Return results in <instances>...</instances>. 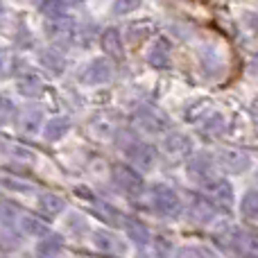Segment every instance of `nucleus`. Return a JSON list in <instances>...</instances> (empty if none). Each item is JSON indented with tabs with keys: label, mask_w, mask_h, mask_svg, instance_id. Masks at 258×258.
Here are the masks:
<instances>
[{
	"label": "nucleus",
	"mask_w": 258,
	"mask_h": 258,
	"mask_svg": "<svg viewBox=\"0 0 258 258\" xmlns=\"http://www.w3.org/2000/svg\"><path fill=\"white\" fill-rule=\"evenodd\" d=\"M215 161H218V168L222 170V172L236 174V177L245 174L247 170L251 168V156H249V152L240 150V147H233V145L218 150V156H215Z\"/></svg>",
	"instance_id": "obj_6"
},
{
	"label": "nucleus",
	"mask_w": 258,
	"mask_h": 258,
	"mask_svg": "<svg viewBox=\"0 0 258 258\" xmlns=\"http://www.w3.org/2000/svg\"><path fill=\"white\" fill-rule=\"evenodd\" d=\"M109 174H111L113 186L127 197H138L143 192V188H145L143 174L138 170H134L132 165H113Z\"/></svg>",
	"instance_id": "obj_8"
},
{
	"label": "nucleus",
	"mask_w": 258,
	"mask_h": 258,
	"mask_svg": "<svg viewBox=\"0 0 258 258\" xmlns=\"http://www.w3.org/2000/svg\"><path fill=\"white\" fill-rule=\"evenodd\" d=\"M86 132L95 141H113L120 132V113L113 111H98L89 118Z\"/></svg>",
	"instance_id": "obj_5"
},
{
	"label": "nucleus",
	"mask_w": 258,
	"mask_h": 258,
	"mask_svg": "<svg viewBox=\"0 0 258 258\" xmlns=\"http://www.w3.org/2000/svg\"><path fill=\"white\" fill-rule=\"evenodd\" d=\"M73 129V118L71 116H52L43 122V129H41V138L45 143H59L71 134Z\"/></svg>",
	"instance_id": "obj_17"
},
{
	"label": "nucleus",
	"mask_w": 258,
	"mask_h": 258,
	"mask_svg": "<svg viewBox=\"0 0 258 258\" xmlns=\"http://www.w3.org/2000/svg\"><path fill=\"white\" fill-rule=\"evenodd\" d=\"M134 127L143 136H163L168 129H172V122L165 113L152 107H143L141 111L134 113Z\"/></svg>",
	"instance_id": "obj_4"
},
{
	"label": "nucleus",
	"mask_w": 258,
	"mask_h": 258,
	"mask_svg": "<svg viewBox=\"0 0 258 258\" xmlns=\"http://www.w3.org/2000/svg\"><path fill=\"white\" fill-rule=\"evenodd\" d=\"M249 113H251V118H254V122L258 125V98H254V102H251V107H249Z\"/></svg>",
	"instance_id": "obj_39"
},
{
	"label": "nucleus",
	"mask_w": 258,
	"mask_h": 258,
	"mask_svg": "<svg viewBox=\"0 0 258 258\" xmlns=\"http://www.w3.org/2000/svg\"><path fill=\"white\" fill-rule=\"evenodd\" d=\"M21 213L23 211H18L16 204H12V202H0V224H3V227H16Z\"/></svg>",
	"instance_id": "obj_28"
},
{
	"label": "nucleus",
	"mask_w": 258,
	"mask_h": 258,
	"mask_svg": "<svg viewBox=\"0 0 258 258\" xmlns=\"http://www.w3.org/2000/svg\"><path fill=\"white\" fill-rule=\"evenodd\" d=\"M45 116L39 107H25L23 111H18L14 116V125H16L18 136L23 138H36L41 136V129H43Z\"/></svg>",
	"instance_id": "obj_11"
},
{
	"label": "nucleus",
	"mask_w": 258,
	"mask_h": 258,
	"mask_svg": "<svg viewBox=\"0 0 258 258\" xmlns=\"http://www.w3.org/2000/svg\"><path fill=\"white\" fill-rule=\"evenodd\" d=\"M190 220L197 224H213L215 218H218V209L206 200L204 195H195L190 200Z\"/></svg>",
	"instance_id": "obj_20"
},
{
	"label": "nucleus",
	"mask_w": 258,
	"mask_h": 258,
	"mask_svg": "<svg viewBox=\"0 0 258 258\" xmlns=\"http://www.w3.org/2000/svg\"><path fill=\"white\" fill-rule=\"evenodd\" d=\"M143 249H147L150 258H172L174 242L168 236H161L159 233V236H150V240H147V245Z\"/></svg>",
	"instance_id": "obj_22"
},
{
	"label": "nucleus",
	"mask_w": 258,
	"mask_h": 258,
	"mask_svg": "<svg viewBox=\"0 0 258 258\" xmlns=\"http://www.w3.org/2000/svg\"><path fill=\"white\" fill-rule=\"evenodd\" d=\"M238 247L249 254H258V231L256 229H240L238 233Z\"/></svg>",
	"instance_id": "obj_29"
},
{
	"label": "nucleus",
	"mask_w": 258,
	"mask_h": 258,
	"mask_svg": "<svg viewBox=\"0 0 258 258\" xmlns=\"http://www.w3.org/2000/svg\"><path fill=\"white\" fill-rule=\"evenodd\" d=\"M192 150H195V143L183 132H172V129H168V132L163 134V138H161V152L172 156V159L190 156Z\"/></svg>",
	"instance_id": "obj_12"
},
{
	"label": "nucleus",
	"mask_w": 258,
	"mask_h": 258,
	"mask_svg": "<svg viewBox=\"0 0 258 258\" xmlns=\"http://www.w3.org/2000/svg\"><path fill=\"white\" fill-rule=\"evenodd\" d=\"M89 240H91V247L102 256H125L127 254V242L116 231H109V229H91Z\"/></svg>",
	"instance_id": "obj_7"
},
{
	"label": "nucleus",
	"mask_w": 258,
	"mask_h": 258,
	"mask_svg": "<svg viewBox=\"0 0 258 258\" xmlns=\"http://www.w3.org/2000/svg\"><path fill=\"white\" fill-rule=\"evenodd\" d=\"M66 3H71V5H80V3H84V0H66Z\"/></svg>",
	"instance_id": "obj_40"
},
{
	"label": "nucleus",
	"mask_w": 258,
	"mask_h": 258,
	"mask_svg": "<svg viewBox=\"0 0 258 258\" xmlns=\"http://www.w3.org/2000/svg\"><path fill=\"white\" fill-rule=\"evenodd\" d=\"M120 229H122V233H125V238L132 245H136V247H145L147 245V240H150V229L145 227V222H141V220H136V218H127V215H122L120 218Z\"/></svg>",
	"instance_id": "obj_18"
},
{
	"label": "nucleus",
	"mask_w": 258,
	"mask_h": 258,
	"mask_svg": "<svg viewBox=\"0 0 258 258\" xmlns=\"http://www.w3.org/2000/svg\"><path fill=\"white\" fill-rule=\"evenodd\" d=\"M14 116H16V107L12 104V100L0 95V125H7V122H12Z\"/></svg>",
	"instance_id": "obj_32"
},
{
	"label": "nucleus",
	"mask_w": 258,
	"mask_h": 258,
	"mask_svg": "<svg viewBox=\"0 0 258 258\" xmlns=\"http://www.w3.org/2000/svg\"><path fill=\"white\" fill-rule=\"evenodd\" d=\"M111 80H113V66L104 57L91 59L80 71V82L84 86H102V84H109Z\"/></svg>",
	"instance_id": "obj_10"
},
{
	"label": "nucleus",
	"mask_w": 258,
	"mask_h": 258,
	"mask_svg": "<svg viewBox=\"0 0 258 258\" xmlns=\"http://www.w3.org/2000/svg\"><path fill=\"white\" fill-rule=\"evenodd\" d=\"M45 14H52V16H57V14H61V5L59 3H45Z\"/></svg>",
	"instance_id": "obj_38"
},
{
	"label": "nucleus",
	"mask_w": 258,
	"mask_h": 258,
	"mask_svg": "<svg viewBox=\"0 0 258 258\" xmlns=\"http://www.w3.org/2000/svg\"><path fill=\"white\" fill-rule=\"evenodd\" d=\"M172 258H209L200 247L195 245H186V247H179L177 251L172 254Z\"/></svg>",
	"instance_id": "obj_33"
},
{
	"label": "nucleus",
	"mask_w": 258,
	"mask_h": 258,
	"mask_svg": "<svg viewBox=\"0 0 258 258\" xmlns=\"http://www.w3.org/2000/svg\"><path fill=\"white\" fill-rule=\"evenodd\" d=\"M238 209L245 220L258 224V190H247L238 202Z\"/></svg>",
	"instance_id": "obj_26"
},
{
	"label": "nucleus",
	"mask_w": 258,
	"mask_h": 258,
	"mask_svg": "<svg viewBox=\"0 0 258 258\" xmlns=\"http://www.w3.org/2000/svg\"><path fill=\"white\" fill-rule=\"evenodd\" d=\"M9 75H12V63H9V59L0 57V80H5Z\"/></svg>",
	"instance_id": "obj_37"
},
{
	"label": "nucleus",
	"mask_w": 258,
	"mask_h": 258,
	"mask_svg": "<svg viewBox=\"0 0 258 258\" xmlns=\"http://www.w3.org/2000/svg\"><path fill=\"white\" fill-rule=\"evenodd\" d=\"M43 63L45 66H50L54 73H61L63 71V61H61V57L59 54H54V52H45L43 54Z\"/></svg>",
	"instance_id": "obj_35"
},
{
	"label": "nucleus",
	"mask_w": 258,
	"mask_h": 258,
	"mask_svg": "<svg viewBox=\"0 0 258 258\" xmlns=\"http://www.w3.org/2000/svg\"><path fill=\"white\" fill-rule=\"evenodd\" d=\"M68 211L66 206V200H63L59 192H52V190H43L36 195V213L41 215L43 220H57L61 218L63 213Z\"/></svg>",
	"instance_id": "obj_13"
},
{
	"label": "nucleus",
	"mask_w": 258,
	"mask_h": 258,
	"mask_svg": "<svg viewBox=\"0 0 258 258\" xmlns=\"http://www.w3.org/2000/svg\"><path fill=\"white\" fill-rule=\"evenodd\" d=\"M143 0H113V7H111V14L113 16H127V14L136 12L141 7Z\"/></svg>",
	"instance_id": "obj_30"
},
{
	"label": "nucleus",
	"mask_w": 258,
	"mask_h": 258,
	"mask_svg": "<svg viewBox=\"0 0 258 258\" xmlns=\"http://www.w3.org/2000/svg\"><path fill=\"white\" fill-rule=\"evenodd\" d=\"M34 258H66V242L59 233H45L43 238L36 240Z\"/></svg>",
	"instance_id": "obj_15"
},
{
	"label": "nucleus",
	"mask_w": 258,
	"mask_h": 258,
	"mask_svg": "<svg viewBox=\"0 0 258 258\" xmlns=\"http://www.w3.org/2000/svg\"><path fill=\"white\" fill-rule=\"evenodd\" d=\"M100 45H102V50L109 54V57H113V59H122V57H125L122 36H120V32H118L116 27H109V30L102 32V36H100Z\"/></svg>",
	"instance_id": "obj_21"
},
{
	"label": "nucleus",
	"mask_w": 258,
	"mask_h": 258,
	"mask_svg": "<svg viewBox=\"0 0 258 258\" xmlns=\"http://www.w3.org/2000/svg\"><path fill=\"white\" fill-rule=\"evenodd\" d=\"M127 156V163L141 174H150L159 163V150L152 143L141 141V138H132L125 147H122Z\"/></svg>",
	"instance_id": "obj_2"
},
{
	"label": "nucleus",
	"mask_w": 258,
	"mask_h": 258,
	"mask_svg": "<svg viewBox=\"0 0 258 258\" xmlns=\"http://www.w3.org/2000/svg\"><path fill=\"white\" fill-rule=\"evenodd\" d=\"M150 204H152V211L163 220H177L186 211L179 192L172 186H168V183H154L150 188Z\"/></svg>",
	"instance_id": "obj_1"
},
{
	"label": "nucleus",
	"mask_w": 258,
	"mask_h": 258,
	"mask_svg": "<svg viewBox=\"0 0 258 258\" xmlns=\"http://www.w3.org/2000/svg\"><path fill=\"white\" fill-rule=\"evenodd\" d=\"M16 229L21 231L23 238H43L45 233H50V224L48 220H43L39 213H21L16 222Z\"/></svg>",
	"instance_id": "obj_16"
},
{
	"label": "nucleus",
	"mask_w": 258,
	"mask_h": 258,
	"mask_svg": "<svg viewBox=\"0 0 258 258\" xmlns=\"http://www.w3.org/2000/svg\"><path fill=\"white\" fill-rule=\"evenodd\" d=\"M21 242H23V236L16 227H3L0 224V251H5V254L16 251L21 249Z\"/></svg>",
	"instance_id": "obj_25"
},
{
	"label": "nucleus",
	"mask_w": 258,
	"mask_h": 258,
	"mask_svg": "<svg viewBox=\"0 0 258 258\" xmlns=\"http://www.w3.org/2000/svg\"><path fill=\"white\" fill-rule=\"evenodd\" d=\"M145 59L152 68L165 71V68H170V63H172V48H170V43L165 39H156L154 43L150 45V50H147Z\"/></svg>",
	"instance_id": "obj_19"
},
{
	"label": "nucleus",
	"mask_w": 258,
	"mask_h": 258,
	"mask_svg": "<svg viewBox=\"0 0 258 258\" xmlns=\"http://www.w3.org/2000/svg\"><path fill=\"white\" fill-rule=\"evenodd\" d=\"M147 34H150V30H147L145 25H141V27L132 25V27H129V32H127V36H129V41H132V43H134V39H136V36H138V39H145Z\"/></svg>",
	"instance_id": "obj_36"
},
{
	"label": "nucleus",
	"mask_w": 258,
	"mask_h": 258,
	"mask_svg": "<svg viewBox=\"0 0 258 258\" xmlns=\"http://www.w3.org/2000/svg\"><path fill=\"white\" fill-rule=\"evenodd\" d=\"M224 127H227V118L222 113H206L202 120H197V132L211 138L220 136L224 132Z\"/></svg>",
	"instance_id": "obj_23"
},
{
	"label": "nucleus",
	"mask_w": 258,
	"mask_h": 258,
	"mask_svg": "<svg viewBox=\"0 0 258 258\" xmlns=\"http://www.w3.org/2000/svg\"><path fill=\"white\" fill-rule=\"evenodd\" d=\"M86 170H89L93 177H104V174L111 172V165H109L102 156H93V159L89 161V165H86Z\"/></svg>",
	"instance_id": "obj_31"
},
{
	"label": "nucleus",
	"mask_w": 258,
	"mask_h": 258,
	"mask_svg": "<svg viewBox=\"0 0 258 258\" xmlns=\"http://www.w3.org/2000/svg\"><path fill=\"white\" fill-rule=\"evenodd\" d=\"M202 195L211 202L218 211H229L236 204V190H233L231 181L224 177H213L206 183H202Z\"/></svg>",
	"instance_id": "obj_3"
},
{
	"label": "nucleus",
	"mask_w": 258,
	"mask_h": 258,
	"mask_svg": "<svg viewBox=\"0 0 258 258\" xmlns=\"http://www.w3.org/2000/svg\"><path fill=\"white\" fill-rule=\"evenodd\" d=\"M200 66H202V71H204V75L211 77V80L222 77L224 71H227L224 54L218 50V45H202L200 48Z\"/></svg>",
	"instance_id": "obj_14"
},
{
	"label": "nucleus",
	"mask_w": 258,
	"mask_h": 258,
	"mask_svg": "<svg viewBox=\"0 0 258 258\" xmlns=\"http://www.w3.org/2000/svg\"><path fill=\"white\" fill-rule=\"evenodd\" d=\"M0 258H12V256H7V254H5V256H0Z\"/></svg>",
	"instance_id": "obj_41"
},
{
	"label": "nucleus",
	"mask_w": 258,
	"mask_h": 258,
	"mask_svg": "<svg viewBox=\"0 0 258 258\" xmlns=\"http://www.w3.org/2000/svg\"><path fill=\"white\" fill-rule=\"evenodd\" d=\"M63 231L73 238H84L86 233L91 231V227L80 211H71V213H66V218H63Z\"/></svg>",
	"instance_id": "obj_24"
},
{
	"label": "nucleus",
	"mask_w": 258,
	"mask_h": 258,
	"mask_svg": "<svg viewBox=\"0 0 258 258\" xmlns=\"http://www.w3.org/2000/svg\"><path fill=\"white\" fill-rule=\"evenodd\" d=\"M242 25L251 36H258V14L256 12H245L242 14Z\"/></svg>",
	"instance_id": "obj_34"
},
{
	"label": "nucleus",
	"mask_w": 258,
	"mask_h": 258,
	"mask_svg": "<svg viewBox=\"0 0 258 258\" xmlns=\"http://www.w3.org/2000/svg\"><path fill=\"white\" fill-rule=\"evenodd\" d=\"M16 89H18V93H21L23 98L34 100V98H39V95L43 93V82H41L36 75H25V77L18 80Z\"/></svg>",
	"instance_id": "obj_27"
},
{
	"label": "nucleus",
	"mask_w": 258,
	"mask_h": 258,
	"mask_svg": "<svg viewBox=\"0 0 258 258\" xmlns=\"http://www.w3.org/2000/svg\"><path fill=\"white\" fill-rule=\"evenodd\" d=\"M218 161H215V156H211L209 152H195L192 150L190 159H188V177L192 179V181H197L202 186V183H206L209 179L218 177Z\"/></svg>",
	"instance_id": "obj_9"
}]
</instances>
